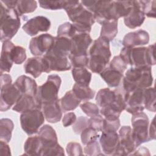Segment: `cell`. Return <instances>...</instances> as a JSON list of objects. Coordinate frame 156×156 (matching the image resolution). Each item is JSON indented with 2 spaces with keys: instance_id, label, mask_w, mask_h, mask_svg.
Wrapping results in <instances>:
<instances>
[{
  "instance_id": "1",
  "label": "cell",
  "mask_w": 156,
  "mask_h": 156,
  "mask_svg": "<svg viewBox=\"0 0 156 156\" xmlns=\"http://www.w3.org/2000/svg\"><path fill=\"white\" fill-rule=\"evenodd\" d=\"M77 34H89L95 23L93 14L86 9L80 1H66L64 9Z\"/></svg>"
},
{
  "instance_id": "2",
  "label": "cell",
  "mask_w": 156,
  "mask_h": 156,
  "mask_svg": "<svg viewBox=\"0 0 156 156\" xmlns=\"http://www.w3.org/2000/svg\"><path fill=\"white\" fill-rule=\"evenodd\" d=\"M122 80V89L125 93L130 92L136 88L150 87L153 82L151 66H132L127 71Z\"/></svg>"
},
{
  "instance_id": "3",
  "label": "cell",
  "mask_w": 156,
  "mask_h": 156,
  "mask_svg": "<svg viewBox=\"0 0 156 156\" xmlns=\"http://www.w3.org/2000/svg\"><path fill=\"white\" fill-rule=\"evenodd\" d=\"M0 33L1 41L10 40L20 27V18L15 9H7L1 1Z\"/></svg>"
},
{
  "instance_id": "4",
  "label": "cell",
  "mask_w": 156,
  "mask_h": 156,
  "mask_svg": "<svg viewBox=\"0 0 156 156\" xmlns=\"http://www.w3.org/2000/svg\"><path fill=\"white\" fill-rule=\"evenodd\" d=\"M61 83L62 80L59 76L51 74L48 76L46 82L38 87L35 99L41 110L42 104L58 100V93Z\"/></svg>"
},
{
  "instance_id": "5",
  "label": "cell",
  "mask_w": 156,
  "mask_h": 156,
  "mask_svg": "<svg viewBox=\"0 0 156 156\" xmlns=\"http://www.w3.org/2000/svg\"><path fill=\"white\" fill-rule=\"evenodd\" d=\"M132 136L136 147L141 144L149 141L148 129L149 118L146 113L141 112L132 115Z\"/></svg>"
},
{
  "instance_id": "6",
  "label": "cell",
  "mask_w": 156,
  "mask_h": 156,
  "mask_svg": "<svg viewBox=\"0 0 156 156\" xmlns=\"http://www.w3.org/2000/svg\"><path fill=\"white\" fill-rule=\"evenodd\" d=\"M44 116L41 109L35 108L21 113L20 123L22 129L28 135L37 133L44 123Z\"/></svg>"
},
{
  "instance_id": "7",
  "label": "cell",
  "mask_w": 156,
  "mask_h": 156,
  "mask_svg": "<svg viewBox=\"0 0 156 156\" xmlns=\"http://www.w3.org/2000/svg\"><path fill=\"white\" fill-rule=\"evenodd\" d=\"M146 47L128 48L123 47L121 50L119 56L127 65L133 67L147 65L146 60ZM148 66V65H147Z\"/></svg>"
},
{
  "instance_id": "8",
  "label": "cell",
  "mask_w": 156,
  "mask_h": 156,
  "mask_svg": "<svg viewBox=\"0 0 156 156\" xmlns=\"http://www.w3.org/2000/svg\"><path fill=\"white\" fill-rule=\"evenodd\" d=\"M119 143L112 155H127L136 148L132 136V129L129 126L121 127L119 131Z\"/></svg>"
},
{
  "instance_id": "9",
  "label": "cell",
  "mask_w": 156,
  "mask_h": 156,
  "mask_svg": "<svg viewBox=\"0 0 156 156\" xmlns=\"http://www.w3.org/2000/svg\"><path fill=\"white\" fill-rule=\"evenodd\" d=\"M0 110L5 112L15 104L22 94L15 83L0 87Z\"/></svg>"
},
{
  "instance_id": "10",
  "label": "cell",
  "mask_w": 156,
  "mask_h": 156,
  "mask_svg": "<svg viewBox=\"0 0 156 156\" xmlns=\"http://www.w3.org/2000/svg\"><path fill=\"white\" fill-rule=\"evenodd\" d=\"M55 37L49 34H43L32 38L29 48L31 54L36 57L44 55L54 44Z\"/></svg>"
},
{
  "instance_id": "11",
  "label": "cell",
  "mask_w": 156,
  "mask_h": 156,
  "mask_svg": "<svg viewBox=\"0 0 156 156\" xmlns=\"http://www.w3.org/2000/svg\"><path fill=\"white\" fill-rule=\"evenodd\" d=\"M124 97L126 102L125 110L127 112L133 115L144 110L143 89L136 88L130 92H124Z\"/></svg>"
},
{
  "instance_id": "12",
  "label": "cell",
  "mask_w": 156,
  "mask_h": 156,
  "mask_svg": "<svg viewBox=\"0 0 156 156\" xmlns=\"http://www.w3.org/2000/svg\"><path fill=\"white\" fill-rule=\"evenodd\" d=\"M90 12L95 21L101 24L107 21L116 20L113 13V1H94Z\"/></svg>"
},
{
  "instance_id": "13",
  "label": "cell",
  "mask_w": 156,
  "mask_h": 156,
  "mask_svg": "<svg viewBox=\"0 0 156 156\" xmlns=\"http://www.w3.org/2000/svg\"><path fill=\"white\" fill-rule=\"evenodd\" d=\"M51 27L50 20L44 16H37L29 20L23 26V30L29 36H34L40 32H46Z\"/></svg>"
},
{
  "instance_id": "14",
  "label": "cell",
  "mask_w": 156,
  "mask_h": 156,
  "mask_svg": "<svg viewBox=\"0 0 156 156\" xmlns=\"http://www.w3.org/2000/svg\"><path fill=\"white\" fill-rule=\"evenodd\" d=\"M145 20L141 1H133V6L129 13L124 18L125 25L130 29H135L141 26Z\"/></svg>"
},
{
  "instance_id": "15",
  "label": "cell",
  "mask_w": 156,
  "mask_h": 156,
  "mask_svg": "<svg viewBox=\"0 0 156 156\" xmlns=\"http://www.w3.org/2000/svg\"><path fill=\"white\" fill-rule=\"evenodd\" d=\"M24 69L26 73L30 74L34 78L39 77L43 72L50 73L48 63L43 57L28 58L24 65Z\"/></svg>"
},
{
  "instance_id": "16",
  "label": "cell",
  "mask_w": 156,
  "mask_h": 156,
  "mask_svg": "<svg viewBox=\"0 0 156 156\" xmlns=\"http://www.w3.org/2000/svg\"><path fill=\"white\" fill-rule=\"evenodd\" d=\"M71 49L70 54L87 55V49L93 42L89 34H76L71 38Z\"/></svg>"
},
{
  "instance_id": "17",
  "label": "cell",
  "mask_w": 156,
  "mask_h": 156,
  "mask_svg": "<svg viewBox=\"0 0 156 156\" xmlns=\"http://www.w3.org/2000/svg\"><path fill=\"white\" fill-rule=\"evenodd\" d=\"M149 41V35L144 30L140 29L127 34L123 38L122 44L124 47L135 48L143 46Z\"/></svg>"
},
{
  "instance_id": "18",
  "label": "cell",
  "mask_w": 156,
  "mask_h": 156,
  "mask_svg": "<svg viewBox=\"0 0 156 156\" xmlns=\"http://www.w3.org/2000/svg\"><path fill=\"white\" fill-rule=\"evenodd\" d=\"M109 41L106 38L100 37L96 39L89 50V55L95 56L99 58L110 61L112 54L110 49Z\"/></svg>"
},
{
  "instance_id": "19",
  "label": "cell",
  "mask_w": 156,
  "mask_h": 156,
  "mask_svg": "<svg viewBox=\"0 0 156 156\" xmlns=\"http://www.w3.org/2000/svg\"><path fill=\"white\" fill-rule=\"evenodd\" d=\"M119 143V135L116 132L102 131L100 135L99 144L105 155H113Z\"/></svg>"
},
{
  "instance_id": "20",
  "label": "cell",
  "mask_w": 156,
  "mask_h": 156,
  "mask_svg": "<svg viewBox=\"0 0 156 156\" xmlns=\"http://www.w3.org/2000/svg\"><path fill=\"white\" fill-rule=\"evenodd\" d=\"M41 110L45 119L50 123H57L62 119L63 112L60 105L59 99L42 104Z\"/></svg>"
},
{
  "instance_id": "21",
  "label": "cell",
  "mask_w": 156,
  "mask_h": 156,
  "mask_svg": "<svg viewBox=\"0 0 156 156\" xmlns=\"http://www.w3.org/2000/svg\"><path fill=\"white\" fill-rule=\"evenodd\" d=\"M43 58L46 61L50 72L52 71H65L71 69V65L67 57L57 56L49 53H46Z\"/></svg>"
},
{
  "instance_id": "22",
  "label": "cell",
  "mask_w": 156,
  "mask_h": 156,
  "mask_svg": "<svg viewBox=\"0 0 156 156\" xmlns=\"http://www.w3.org/2000/svg\"><path fill=\"white\" fill-rule=\"evenodd\" d=\"M71 49V39L65 37H55L54 44L46 52L57 56L67 57Z\"/></svg>"
},
{
  "instance_id": "23",
  "label": "cell",
  "mask_w": 156,
  "mask_h": 156,
  "mask_svg": "<svg viewBox=\"0 0 156 156\" xmlns=\"http://www.w3.org/2000/svg\"><path fill=\"white\" fill-rule=\"evenodd\" d=\"M14 83L18 88L22 94H27L35 97L38 87L34 79L22 75L17 78Z\"/></svg>"
},
{
  "instance_id": "24",
  "label": "cell",
  "mask_w": 156,
  "mask_h": 156,
  "mask_svg": "<svg viewBox=\"0 0 156 156\" xmlns=\"http://www.w3.org/2000/svg\"><path fill=\"white\" fill-rule=\"evenodd\" d=\"M14 44L10 40H6L2 43L1 54V74L4 72L9 73L13 63L11 58V51Z\"/></svg>"
},
{
  "instance_id": "25",
  "label": "cell",
  "mask_w": 156,
  "mask_h": 156,
  "mask_svg": "<svg viewBox=\"0 0 156 156\" xmlns=\"http://www.w3.org/2000/svg\"><path fill=\"white\" fill-rule=\"evenodd\" d=\"M35 108H39L35 96L22 94L12 109L18 113H23Z\"/></svg>"
},
{
  "instance_id": "26",
  "label": "cell",
  "mask_w": 156,
  "mask_h": 156,
  "mask_svg": "<svg viewBox=\"0 0 156 156\" xmlns=\"http://www.w3.org/2000/svg\"><path fill=\"white\" fill-rule=\"evenodd\" d=\"M100 75L109 87H118L123 78V74L109 66L105 68Z\"/></svg>"
},
{
  "instance_id": "27",
  "label": "cell",
  "mask_w": 156,
  "mask_h": 156,
  "mask_svg": "<svg viewBox=\"0 0 156 156\" xmlns=\"http://www.w3.org/2000/svg\"><path fill=\"white\" fill-rule=\"evenodd\" d=\"M38 135L40 138L43 147L49 146L57 143V136L55 130L49 125L45 124L39 129Z\"/></svg>"
},
{
  "instance_id": "28",
  "label": "cell",
  "mask_w": 156,
  "mask_h": 156,
  "mask_svg": "<svg viewBox=\"0 0 156 156\" xmlns=\"http://www.w3.org/2000/svg\"><path fill=\"white\" fill-rule=\"evenodd\" d=\"M42 141L38 135L29 137L24 145V154L27 155H41Z\"/></svg>"
},
{
  "instance_id": "29",
  "label": "cell",
  "mask_w": 156,
  "mask_h": 156,
  "mask_svg": "<svg viewBox=\"0 0 156 156\" xmlns=\"http://www.w3.org/2000/svg\"><path fill=\"white\" fill-rule=\"evenodd\" d=\"M80 102L81 101L77 98L72 90L67 91L65 95L59 99L60 105L63 112L74 110L78 107Z\"/></svg>"
},
{
  "instance_id": "30",
  "label": "cell",
  "mask_w": 156,
  "mask_h": 156,
  "mask_svg": "<svg viewBox=\"0 0 156 156\" xmlns=\"http://www.w3.org/2000/svg\"><path fill=\"white\" fill-rule=\"evenodd\" d=\"M133 6V1H113V13L115 20L126 16Z\"/></svg>"
},
{
  "instance_id": "31",
  "label": "cell",
  "mask_w": 156,
  "mask_h": 156,
  "mask_svg": "<svg viewBox=\"0 0 156 156\" xmlns=\"http://www.w3.org/2000/svg\"><path fill=\"white\" fill-rule=\"evenodd\" d=\"M116 98V90H112L109 88L101 89L96 96L97 105L100 107H105L113 104Z\"/></svg>"
},
{
  "instance_id": "32",
  "label": "cell",
  "mask_w": 156,
  "mask_h": 156,
  "mask_svg": "<svg viewBox=\"0 0 156 156\" xmlns=\"http://www.w3.org/2000/svg\"><path fill=\"white\" fill-rule=\"evenodd\" d=\"M100 37L109 41L113 40L118 34V20H109L101 24Z\"/></svg>"
},
{
  "instance_id": "33",
  "label": "cell",
  "mask_w": 156,
  "mask_h": 156,
  "mask_svg": "<svg viewBox=\"0 0 156 156\" xmlns=\"http://www.w3.org/2000/svg\"><path fill=\"white\" fill-rule=\"evenodd\" d=\"M72 75L76 83L85 86H89L91 79V73L85 67L74 68L72 69Z\"/></svg>"
},
{
  "instance_id": "34",
  "label": "cell",
  "mask_w": 156,
  "mask_h": 156,
  "mask_svg": "<svg viewBox=\"0 0 156 156\" xmlns=\"http://www.w3.org/2000/svg\"><path fill=\"white\" fill-rule=\"evenodd\" d=\"M14 124L9 118H2L0 120V140L9 143L12 138Z\"/></svg>"
},
{
  "instance_id": "35",
  "label": "cell",
  "mask_w": 156,
  "mask_h": 156,
  "mask_svg": "<svg viewBox=\"0 0 156 156\" xmlns=\"http://www.w3.org/2000/svg\"><path fill=\"white\" fill-rule=\"evenodd\" d=\"M72 91L78 99L82 101H88L93 99L95 94V91L89 87L75 83L72 88Z\"/></svg>"
},
{
  "instance_id": "36",
  "label": "cell",
  "mask_w": 156,
  "mask_h": 156,
  "mask_svg": "<svg viewBox=\"0 0 156 156\" xmlns=\"http://www.w3.org/2000/svg\"><path fill=\"white\" fill-rule=\"evenodd\" d=\"M143 105L147 110L155 112V92L154 87L143 89Z\"/></svg>"
},
{
  "instance_id": "37",
  "label": "cell",
  "mask_w": 156,
  "mask_h": 156,
  "mask_svg": "<svg viewBox=\"0 0 156 156\" xmlns=\"http://www.w3.org/2000/svg\"><path fill=\"white\" fill-rule=\"evenodd\" d=\"M37 8V1L31 0H20L18 1L15 10L19 16L26 13L34 12Z\"/></svg>"
},
{
  "instance_id": "38",
  "label": "cell",
  "mask_w": 156,
  "mask_h": 156,
  "mask_svg": "<svg viewBox=\"0 0 156 156\" xmlns=\"http://www.w3.org/2000/svg\"><path fill=\"white\" fill-rule=\"evenodd\" d=\"M109 62L105 59L95 56H90L88 68L94 73L100 74L105 68Z\"/></svg>"
},
{
  "instance_id": "39",
  "label": "cell",
  "mask_w": 156,
  "mask_h": 156,
  "mask_svg": "<svg viewBox=\"0 0 156 156\" xmlns=\"http://www.w3.org/2000/svg\"><path fill=\"white\" fill-rule=\"evenodd\" d=\"M99 137V132L90 127H87L80 133V138L83 145H86L93 141H96Z\"/></svg>"
},
{
  "instance_id": "40",
  "label": "cell",
  "mask_w": 156,
  "mask_h": 156,
  "mask_svg": "<svg viewBox=\"0 0 156 156\" xmlns=\"http://www.w3.org/2000/svg\"><path fill=\"white\" fill-rule=\"evenodd\" d=\"M77 34L73 24L66 22L60 25L57 29V35L58 37H65L71 39Z\"/></svg>"
},
{
  "instance_id": "41",
  "label": "cell",
  "mask_w": 156,
  "mask_h": 156,
  "mask_svg": "<svg viewBox=\"0 0 156 156\" xmlns=\"http://www.w3.org/2000/svg\"><path fill=\"white\" fill-rule=\"evenodd\" d=\"M11 58L15 64L23 63L26 59L25 48L20 46H14L11 51Z\"/></svg>"
},
{
  "instance_id": "42",
  "label": "cell",
  "mask_w": 156,
  "mask_h": 156,
  "mask_svg": "<svg viewBox=\"0 0 156 156\" xmlns=\"http://www.w3.org/2000/svg\"><path fill=\"white\" fill-rule=\"evenodd\" d=\"M68 58L70 60L71 65L73 68H83L88 66L89 57L87 55H72L69 54Z\"/></svg>"
},
{
  "instance_id": "43",
  "label": "cell",
  "mask_w": 156,
  "mask_h": 156,
  "mask_svg": "<svg viewBox=\"0 0 156 156\" xmlns=\"http://www.w3.org/2000/svg\"><path fill=\"white\" fill-rule=\"evenodd\" d=\"M40 6L44 9L56 10L65 9L66 1H39Z\"/></svg>"
},
{
  "instance_id": "44",
  "label": "cell",
  "mask_w": 156,
  "mask_h": 156,
  "mask_svg": "<svg viewBox=\"0 0 156 156\" xmlns=\"http://www.w3.org/2000/svg\"><path fill=\"white\" fill-rule=\"evenodd\" d=\"M41 155L48 156V155H56L63 156L65 155V151L63 148L58 143L54 145L43 147L41 150Z\"/></svg>"
},
{
  "instance_id": "45",
  "label": "cell",
  "mask_w": 156,
  "mask_h": 156,
  "mask_svg": "<svg viewBox=\"0 0 156 156\" xmlns=\"http://www.w3.org/2000/svg\"><path fill=\"white\" fill-rule=\"evenodd\" d=\"M141 3L145 16L149 18H155L156 1L154 0L141 1Z\"/></svg>"
},
{
  "instance_id": "46",
  "label": "cell",
  "mask_w": 156,
  "mask_h": 156,
  "mask_svg": "<svg viewBox=\"0 0 156 156\" xmlns=\"http://www.w3.org/2000/svg\"><path fill=\"white\" fill-rule=\"evenodd\" d=\"M120 127V121L119 118H104L103 129L105 132H116Z\"/></svg>"
},
{
  "instance_id": "47",
  "label": "cell",
  "mask_w": 156,
  "mask_h": 156,
  "mask_svg": "<svg viewBox=\"0 0 156 156\" xmlns=\"http://www.w3.org/2000/svg\"><path fill=\"white\" fill-rule=\"evenodd\" d=\"M82 110L88 116L91 117L99 115V109L98 105L90 102H85L80 105Z\"/></svg>"
},
{
  "instance_id": "48",
  "label": "cell",
  "mask_w": 156,
  "mask_h": 156,
  "mask_svg": "<svg viewBox=\"0 0 156 156\" xmlns=\"http://www.w3.org/2000/svg\"><path fill=\"white\" fill-rule=\"evenodd\" d=\"M83 152L86 155H102L99 143L96 141H93L85 145L83 148Z\"/></svg>"
},
{
  "instance_id": "49",
  "label": "cell",
  "mask_w": 156,
  "mask_h": 156,
  "mask_svg": "<svg viewBox=\"0 0 156 156\" xmlns=\"http://www.w3.org/2000/svg\"><path fill=\"white\" fill-rule=\"evenodd\" d=\"M127 65L119 55L115 56L109 64V67L123 74L126 69Z\"/></svg>"
},
{
  "instance_id": "50",
  "label": "cell",
  "mask_w": 156,
  "mask_h": 156,
  "mask_svg": "<svg viewBox=\"0 0 156 156\" xmlns=\"http://www.w3.org/2000/svg\"><path fill=\"white\" fill-rule=\"evenodd\" d=\"M87 127H88V118L85 116H80L73 124L72 129L76 134H80Z\"/></svg>"
},
{
  "instance_id": "51",
  "label": "cell",
  "mask_w": 156,
  "mask_h": 156,
  "mask_svg": "<svg viewBox=\"0 0 156 156\" xmlns=\"http://www.w3.org/2000/svg\"><path fill=\"white\" fill-rule=\"evenodd\" d=\"M66 152L70 156L83 155V151L81 145L79 143L69 142L66 146Z\"/></svg>"
},
{
  "instance_id": "52",
  "label": "cell",
  "mask_w": 156,
  "mask_h": 156,
  "mask_svg": "<svg viewBox=\"0 0 156 156\" xmlns=\"http://www.w3.org/2000/svg\"><path fill=\"white\" fill-rule=\"evenodd\" d=\"M103 121L104 118L100 115L91 116L88 118V127L98 132H101L103 129Z\"/></svg>"
},
{
  "instance_id": "53",
  "label": "cell",
  "mask_w": 156,
  "mask_h": 156,
  "mask_svg": "<svg viewBox=\"0 0 156 156\" xmlns=\"http://www.w3.org/2000/svg\"><path fill=\"white\" fill-rule=\"evenodd\" d=\"M155 44L148 46L146 49V60L147 65L151 66L155 65V59L154 57Z\"/></svg>"
},
{
  "instance_id": "54",
  "label": "cell",
  "mask_w": 156,
  "mask_h": 156,
  "mask_svg": "<svg viewBox=\"0 0 156 156\" xmlns=\"http://www.w3.org/2000/svg\"><path fill=\"white\" fill-rule=\"evenodd\" d=\"M76 116L73 112H69L65 113L62 119L63 126L65 127L73 125L76 121Z\"/></svg>"
},
{
  "instance_id": "55",
  "label": "cell",
  "mask_w": 156,
  "mask_h": 156,
  "mask_svg": "<svg viewBox=\"0 0 156 156\" xmlns=\"http://www.w3.org/2000/svg\"><path fill=\"white\" fill-rule=\"evenodd\" d=\"M0 155H11L10 149L7 143L0 140Z\"/></svg>"
},
{
  "instance_id": "56",
  "label": "cell",
  "mask_w": 156,
  "mask_h": 156,
  "mask_svg": "<svg viewBox=\"0 0 156 156\" xmlns=\"http://www.w3.org/2000/svg\"><path fill=\"white\" fill-rule=\"evenodd\" d=\"M148 134L149 141L155 139V117L152 119L151 123L148 129Z\"/></svg>"
},
{
  "instance_id": "57",
  "label": "cell",
  "mask_w": 156,
  "mask_h": 156,
  "mask_svg": "<svg viewBox=\"0 0 156 156\" xmlns=\"http://www.w3.org/2000/svg\"><path fill=\"white\" fill-rule=\"evenodd\" d=\"M0 1L9 9H15L18 2L16 0H1Z\"/></svg>"
}]
</instances>
